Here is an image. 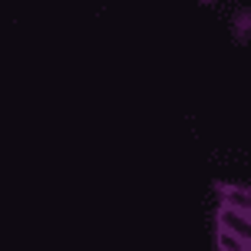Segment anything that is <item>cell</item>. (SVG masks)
<instances>
[{
  "mask_svg": "<svg viewBox=\"0 0 251 251\" xmlns=\"http://www.w3.org/2000/svg\"><path fill=\"white\" fill-rule=\"evenodd\" d=\"M215 228L235 231V235H241V238L251 241V212H238V208L218 205V212H215Z\"/></svg>",
  "mask_w": 251,
  "mask_h": 251,
  "instance_id": "6da1fadb",
  "label": "cell"
},
{
  "mask_svg": "<svg viewBox=\"0 0 251 251\" xmlns=\"http://www.w3.org/2000/svg\"><path fill=\"white\" fill-rule=\"evenodd\" d=\"M218 205L228 208H238V212H251V188L248 185H231V182H218Z\"/></svg>",
  "mask_w": 251,
  "mask_h": 251,
  "instance_id": "7a4b0ae2",
  "label": "cell"
},
{
  "mask_svg": "<svg viewBox=\"0 0 251 251\" xmlns=\"http://www.w3.org/2000/svg\"><path fill=\"white\" fill-rule=\"evenodd\" d=\"M215 251H251V241L235 235V231L215 228Z\"/></svg>",
  "mask_w": 251,
  "mask_h": 251,
  "instance_id": "3957f363",
  "label": "cell"
}]
</instances>
